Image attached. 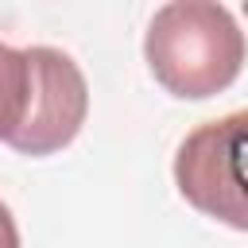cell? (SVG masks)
Wrapping results in <instances>:
<instances>
[{"label":"cell","instance_id":"cell-1","mask_svg":"<svg viewBox=\"0 0 248 248\" xmlns=\"http://www.w3.org/2000/svg\"><path fill=\"white\" fill-rule=\"evenodd\" d=\"M143 58L170 97L205 101L240 78L248 43L225 4L170 0L147 23Z\"/></svg>","mask_w":248,"mask_h":248},{"label":"cell","instance_id":"cell-2","mask_svg":"<svg viewBox=\"0 0 248 248\" xmlns=\"http://www.w3.org/2000/svg\"><path fill=\"white\" fill-rule=\"evenodd\" d=\"M174 186L198 213L248 232V108L186 132L174 151Z\"/></svg>","mask_w":248,"mask_h":248},{"label":"cell","instance_id":"cell-3","mask_svg":"<svg viewBox=\"0 0 248 248\" xmlns=\"http://www.w3.org/2000/svg\"><path fill=\"white\" fill-rule=\"evenodd\" d=\"M27 62H31L27 116L19 132L8 140V147L39 159L74 143V136L89 116V85L81 66L58 46H27Z\"/></svg>","mask_w":248,"mask_h":248},{"label":"cell","instance_id":"cell-4","mask_svg":"<svg viewBox=\"0 0 248 248\" xmlns=\"http://www.w3.org/2000/svg\"><path fill=\"white\" fill-rule=\"evenodd\" d=\"M27 97H31V62L27 50H16L0 43V140L8 143L23 116H27Z\"/></svg>","mask_w":248,"mask_h":248},{"label":"cell","instance_id":"cell-5","mask_svg":"<svg viewBox=\"0 0 248 248\" xmlns=\"http://www.w3.org/2000/svg\"><path fill=\"white\" fill-rule=\"evenodd\" d=\"M0 248H19V229H16V217L4 202H0Z\"/></svg>","mask_w":248,"mask_h":248},{"label":"cell","instance_id":"cell-6","mask_svg":"<svg viewBox=\"0 0 248 248\" xmlns=\"http://www.w3.org/2000/svg\"><path fill=\"white\" fill-rule=\"evenodd\" d=\"M244 16H248V4H244Z\"/></svg>","mask_w":248,"mask_h":248}]
</instances>
